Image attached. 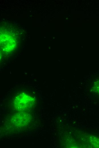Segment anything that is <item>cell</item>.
<instances>
[{"mask_svg": "<svg viewBox=\"0 0 99 148\" xmlns=\"http://www.w3.org/2000/svg\"><path fill=\"white\" fill-rule=\"evenodd\" d=\"M93 90L94 92L99 94V80L94 83L93 87Z\"/></svg>", "mask_w": 99, "mask_h": 148, "instance_id": "5", "label": "cell"}, {"mask_svg": "<svg viewBox=\"0 0 99 148\" xmlns=\"http://www.w3.org/2000/svg\"><path fill=\"white\" fill-rule=\"evenodd\" d=\"M30 116L27 113H18L14 115L12 120L15 125L18 127H24L30 122Z\"/></svg>", "mask_w": 99, "mask_h": 148, "instance_id": "3", "label": "cell"}, {"mask_svg": "<svg viewBox=\"0 0 99 148\" xmlns=\"http://www.w3.org/2000/svg\"><path fill=\"white\" fill-rule=\"evenodd\" d=\"M90 141L95 147H99V139L96 137L90 138Z\"/></svg>", "mask_w": 99, "mask_h": 148, "instance_id": "4", "label": "cell"}, {"mask_svg": "<svg viewBox=\"0 0 99 148\" xmlns=\"http://www.w3.org/2000/svg\"><path fill=\"white\" fill-rule=\"evenodd\" d=\"M16 45L15 38L9 33L3 32L0 35V47L2 51L8 53L13 51Z\"/></svg>", "mask_w": 99, "mask_h": 148, "instance_id": "2", "label": "cell"}, {"mask_svg": "<svg viewBox=\"0 0 99 148\" xmlns=\"http://www.w3.org/2000/svg\"><path fill=\"white\" fill-rule=\"evenodd\" d=\"M35 102V100L32 97L24 93L18 95L13 101L15 108L20 111L30 110L34 106Z\"/></svg>", "mask_w": 99, "mask_h": 148, "instance_id": "1", "label": "cell"}]
</instances>
